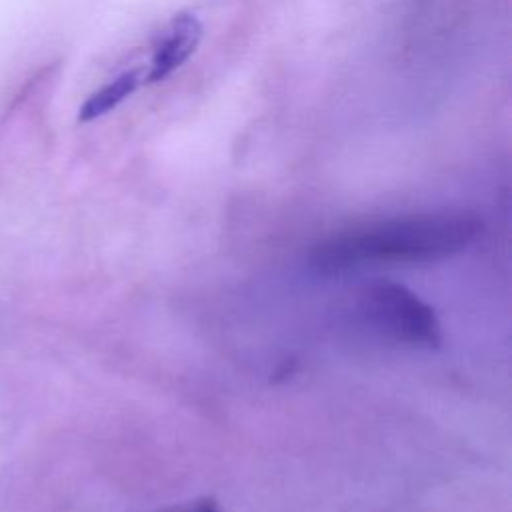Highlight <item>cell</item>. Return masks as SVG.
Here are the masks:
<instances>
[{"instance_id": "cell-5", "label": "cell", "mask_w": 512, "mask_h": 512, "mask_svg": "<svg viewBox=\"0 0 512 512\" xmlns=\"http://www.w3.org/2000/svg\"><path fill=\"white\" fill-rule=\"evenodd\" d=\"M160 512H222V510L214 500L202 498V500H192V502L178 504V506H172V508H166Z\"/></svg>"}, {"instance_id": "cell-4", "label": "cell", "mask_w": 512, "mask_h": 512, "mask_svg": "<svg viewBox=\"0 0 512 512\" xmlns=\"http://www.w3.org/2000/svg\"><path fill=\"white\" fill-rule=\"evenodd\" d=\"M142 82H144L142 70L136 68V70L122 72L120 76H116L114 80H110L108 84H104L84 100V104L78 110V120L90 122L112 112L126 98H130L140 88Z\"/></svg>"}, {"instance_id": "cell-3", "label": "cell", "mask_w": 512, "mask_h": 512, "mask_svg": "<svg viewBox=\"0 0 512 512\" xmlns=\"http://www.w3.org/2000/svg\"><path fill=\"white\" fill-rule=\"evenodd\" d=\"M204 28L202 22L188 12L172 18L168 32L156 44L150 60V68L144 76L148 84L166 80L174 70H178L198 48Z\"/></svg>"}, {"instance_id": "cell-2", "label": "cell", "mask_w": 512, "mask_h": 512, "mask_svg": "<svg viewBox=\"0 0 512 512\" xmlns=\"http://www.w3.org/2000/svg\"><path fill=\"white\" fill-rule=\"evenodd\" d=\"M340 322L356 336L392 346L436 348L442 326L436 312L412 290L390 280L358 286L340 308Z\"/></svg>"}, {"instance_id": "cell-1", "label": "cell", "mask_w": 512, "mask_h": 512, "mask_svg": "<svg viewBox=\"0 0 512 512\" xmlns=\"http://www.w3.org/2000/svg\"><path fill=\"white\" fill-rule=\"evenodd\" d=\"M480 222L466 212H428L370 220L342 228L310 250L320 274H342L366 266L426 264L466 250Z\"/></svg>"}]
</instances>
